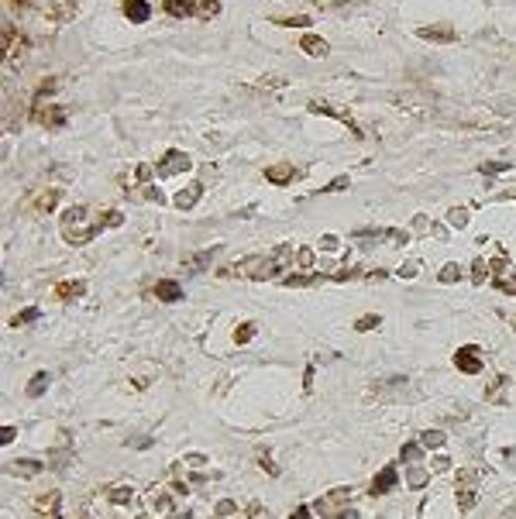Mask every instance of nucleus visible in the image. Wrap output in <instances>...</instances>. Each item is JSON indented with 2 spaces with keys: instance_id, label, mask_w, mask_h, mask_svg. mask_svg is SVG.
<instances>
[{
  "instance_id": "obj_1",
  "label": "nucleus",
  "mask_w": 516,
  "mask_h": 519,
  "mask_svg": "<svg viewBox=\"0 0 516 519\" xmlns=\"http://www.w3.org/2000/svg\"><path fill=\"white\" fill-rule=\"evenodd\" d=\"M265 176H269L272 183H279V186H286V183H293V176H296V172H293L290 165H272V169H269Z\"/></svg>"
},
{
  "instance_id": "obj_2",
  "label": "nucleus",
  "mask_w": 516,
  "mask_h": 519,
  "mask_svg": "<svg viewBox=\"0 0 516 519\" xmlns=\"http://www.w3.org/2000/svg\"><path fill=\"white\" fill-rule=\"evenodd\" d=\"M124 10H127L131 21H145L148 17V3L145 0H124Z\"/></svg>"
},
{
  "instance_id": "obj_3",
  "label": "nucleus",
  "mask_w": 516,
  "mask_h": 519,
  "mask_svg": "<svg viewBox=\"0 0 516 519\" xmlns=\"http://www.w3.org/2000/svg\"><path fill=\"white\" fill-rule=\"evenodd\" d=\"M303 52H310V55H327V42L317 38V35H307V38H303Z\"/></svg>"
},
{
  "instance_id": "obj_4",
  "label": "nucleus",
  "mask_w": 516,
  "mask_h": 519,
  "mask_svg": "<svg viewBox=\"0 0 516 519\" xmlns=\"http://www.w3.org/2000/svg\"><path fill=\"white\" fill-rule=\"evenodd\" d=\"M166 10H169L172 17H186V14L193 10V0H166Z\"/></svg>"
},
{
  "instance_id": "obj_5",
  "label": "nucleus",
  "mask_w": 516,
  "mask_h": 519,
  "mask_svg": "<svg viewBox=\"0 0 516 519\" xmlns=\"http://www.w3.org/2000/svg\"><path fill=\"white\" fill-rule=\"evenodd\" d=\"M420 38H441V42H447V38H451V31H444V28H423V31H420Z\"/></svg>"
},
{
  "instance_id": "obj_6",
  "label": "nucleus",
  "mask_w": 516,
  "mask_h": 519,
  "mask_svg": "<svg viewBox=\"0 0 516 519\" xmlns=\"http://www.w3.org/2000/svg\"><path fill=\"white\" fill-rule=\"evenodd\" d=\"M159 296H162V300H176V296H179L176 282H159Z\"/></svg>"
},
{
  "instance_id": "obj_7",
  "label": "nucleus",
  "mask_w": 516,
  "mask_h": 519,
  "mask_svg": "<svg viewBox=\"0 0 516 519\" xmlns=\"http://www.w3.org/2000/svg\"><path fill=\"white\" fill-rule=\"evenodd\" d=\"M458 365H465L468 372H475V368H479V365H475V354H472V351H461V354H458Z\"/></svg>"
},
{
  "instance_id": "obj_8",
  "label": "nucleus",
  "mask_w": 516,
  "mask_h": 519,
  "mask_svg": "<svg viewBox=\"0 0 516 519\" xmlns=\"http://www.w3.org/2000/svg\"><path fill=\"white\" fill-rule=\"evenodd\" d=\"M55 200H59V193H55V190H48L45 197H38V207H42V210H52V203H55Z\"/></svg>"
},
{
  "instance_id": "obj_9",
  "label": "nucleus",
  "mask_w": 516,
  "mask_h": 519,
  "mask_svg": "<svg viewBox=\"0 0 516 519\" xmlns=\"http://www.w3.org/2000/svg\"><path fill=\"white\" fill-rule=\"evenodd\" d=\"M217 7H220L217 0H204V3H200V10H204L206 17H210V14H217Z\"/></svg>"
}]
</instances>
